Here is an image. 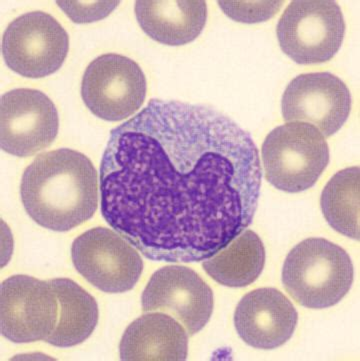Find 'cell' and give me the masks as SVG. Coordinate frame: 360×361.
Returning a JSON list of instances; mask_svg holds the SVG:
<instances>
[{
  "instance_id": "cell-1",
  "label": "cell",
  "mask_w": 360,
  "mask_h": 361,
  "mask_svg": "<svg viewBox=\"0 0 360 361\" xmlns=\"http://www.w3.org/2000/svg\"><path fill=\"white\" fill-rule=\"evenodd\" d=\"M261 179L259 149L232 119L154 98L111 130L99 169L101 214L150 260L202 262L252 224Z\"/></svg>"
},
{
  "instance_id": "cell-2",
  "label": "cell",
  "mask_w": 360,
  "mask_h": 361,
  "mask_svg": "<svg viewBox=\"0 0 360 361\" xmlns=\"http://www.w3.org/2000/svg\"><path fill=\"white\" fill-rule=\"evenodd\" d=\"M20 195L26 212L40 226L71 231L89 221L97 210V171L76 150L44 152L25 169Z\"/></svg>"
},
{
  "instance_id": "cell-3",
  "label": "cell",
  "mask_w": 360,
  "mask_h": 361,
  "mask_svg": "<svg viewBox=\"0 0 360 361\" xmlns=\"http://www.w3.org/2000/svg\"><path fill=\"white\" fill-rule=\"evenodd\" d=\"M354 276L347 251L324 238L298 243L283 269L285 290L298 305L311 310L337 305L352 288Z\"/></svg>"
},
{
  "instance_id": "cell-4",
  "label": "cell",
  "mask_w": 360,
  "mask_h": 361,
  "mask_svg": "<svg viewBox=\"0 0 360 361\" xmlns=\"http://www.w3.org/2000/svg\"><path fill=\"white\" fill-rule=\"evenodd\" d=\"M261 154L267 180L290 193L312 188L329 162L325 137L311 124L298 121L268 133Z\"/></svg>"
},
{
  "instance_id": "cell-5",
  "label": "cell",
  "mask_w": 360,
  "mask_h": 361,
  "mask_svg": "<svg viewBox=\"0 0 360 361\" xmlns=\"http://www.w3.org/2000/svg\"><path fill=\"white\" fill-rule=\"evenodd\" d=\"M276 33L281 49L293 61L323 63L342 47L345 21L333 0H294L281 16Z\"/></svg>"
},
{
  "instance_id": "cell-6",
  "label": "cell",
  "mask_w": 360,
  "mask_h": 361,
  "mask_svg": "<svg viewBox=\"0 0 360 361\" xmlns=\"http://www.w3.org/2000/svg\"><path fill=\"white\" fill-rule=\"evenodd\" d=\"M2 56L14 73L42 78L63 66L69 50L68 32L56 18L32 11L14 19L2 38Z\"/></svg>"
},
{
  "instance_id": "cell-7",
  "label": "cell",
  "mask_w": 360,
  "mask_h": 361,
  "mask_svg": "<svg viewBox=\"0 0 360 361\" xmlns=\"http://www.w3.org/2000/svg\"><path fill=\"white\" fill-rule=\"evenodd\" d=\"M147 78L137 62L116 54L97 57L85 69L81 97L95 116L120 121L135 114L147 97Z\"/></svg>"
},
{
  "instance_id": "cell-8",
  "label": "cell",
  "mask_w": 360,
  "mask_h": 361,
  "mask_svg": "<svg viewBox=\"0 0 360 361\" xmlns=\"http://www.w3.org/2000/svg\"><path fill=\"white\" fill-rule=\"evenodd\" d=\"M71 257L81 276L107 293L130 290L142 274L143 262L137 248L106 227L78 236L71 246Z\"/></svg>"
},
{
  "instance_id": "cell-9",
  "label": "cell",
  "mask_w": 360,
  "mask_h": 361,
  "mask_svg": "<svg viewBox=\"0 0 360 361\" xmlns=\"http://www.w3.org/2000/svg\"><path fill=\"white\" fill-rule=\"evenodd\" d=\"M59 319L58 298L49 281L14 276L2 282V336L15 343L46 341Z\"/></svg>"
},
{
  "instance_id": "cell-10",
  "label": "cell",
  "mask_w": 360,
  "mask_h": 361,
  "mask_svg": "<svg viewBox=\"0 0 360 361\" xmlns=\"http://www.w3.org/2000/svg\"><path fill=\"white\" fill-rule=\"evenodd\" d=\"M56 105L46 94L18 88L2 95L0 102V145L18 157L37 154L49 147L58 133Z\"/></svg>"
},
{
  "instance_id": "cell-11",
  "label": "cell",
  "mask_w": 360,
  "mask_h": 361,
  "mask_svg": "<svg viewBox=\"0 0 360 361\" xmlns=\"http://www.w3.org/2000/svg\"><path fill=\"white\" fill-rule=\"evenodd\" d=\"M281 109L286 123L311 124L324 137H329L347 123L352 111V94L335 74H300L286 87Z\"/></svg>"
},
{
  "instance_id": "cell-12",
  "label": "cell",
  "mask_w": 360,
  "mask_h": 361,
  "mask_svg": "<svg viewBox=\"0 0 360 361\" xmlns=\"http://www.w3.org/2000/svg\"><path fill=\"white\" fill-rule=\"evenodd\" d=\"M142 301L143 312L170 315L190 336L204 329L213 312L211 288L197 272L181 265H169L154 272Z\"/></svg>"
},
{
  "instance_id": "cell-13",
  "label": "cell",
  "mask_w": 360,
  "mask_h": 361,
  "mask_svg": "<svg viewBox=\"0 0 360 361\" xmlns=\"http://www.w3.org/2000/svg\"><path fill=\"white\" fill-rule=\"evenodd\" d=\"M298 313L292 301L276 288L250 291L238 303L235 312L236 331L254 348H280L292 338Z\"/></svg>"
},
{
  "instance_id": "cell-14",
  "label": "cell",
  "mask_w": 360,
  "mask_h": 361,
  "mask_svg": "<svg viewBox=\"0 0 360 361\" xmlns=\"http://www.w3.org/2000/svg\"><path fill=\"white\" fill-rule=\"evenodd\" d=\"M121 360H187V329L163 312H147L126 329L120 346Z\"/></svg>"
},
{
  "instance_id": "cell-15",
  "label": "cell",
  "mask_w": 360,
  "mask_h": 361,
  "mask_svg": "<svg viewBox=\"0 0 360 361\" xmlns=\"http://www.w3.org/2000/svg\"><path fill=\"white\" fill-rule=\"evenodd\" d=\"M135 16L142 30L170 47L187 44L199 37L207 18L204 0H140Z\"/></svg>"
},
{
  "instance_id": "cell-16",
  "label": "cell",
  "mask_w": 360,
  "mask_h": 361,
  "mask_svg": "<svg viewBox=\"0 0 360 361\" xmlns=\"http://www.w3.org/2000/svg\"><path fill=\"white\" fill-rule=\"evenodd\" d=\"M59 302L56 331L46 343L57 348H71L87 341L99 322V305L94 296L68 279H50Z\"/></svg>"
},
{
  "instance_id": "cell-17",
  "label": "cell",
  "mask_w": 360,
  "mask_h": 361,
  "mask_svg": "<svg viewBox=\"0 0 360 361\" xmlns=\"http://www.w3.org/2000/svg\"><path fill=\"white\" fill-rule=\"evenodd\" d=\"M266 264V248L261 238L252 231L240 235L206 259L202 267L221 286L244 288L256 281Z\"/></svg>"
},
{
  "instance_id": "cell-18",
  "label": "cell",
  "mask_w": 360,
  "mask_h": 361,
  "mask_svg": "<svg viewBox=\"0 0 360 361\" xmlns=\"http://www.w3.org/2000/svg\"><path fill=\"white\" fill-rule=\"evenodd\" d=\"M359 167L343 169L333 176L321 198L324 219L337 233L359 240Z\"/></svg>"
},
{
  "instance_id": "cell-19",
  "label": "cell",
  "mask_w": 360,
  "mask_h": 361,
  "mask_svg": "<svg viewBox=\"0 0 360 361\" xmlns=\"http://www.w3.org/2000/svg\"><path fill=\"white\" fill-rule=\"evenodd\" d=\"M218 4L233 20L257 23L273 18L283 1H218Z\"/></svg>"
},
{
  "instance_id": "cell-20",
  "label": "cell",
  "mask_w": 360,
  "mask_h": 361,
  "mask_svg": "<svg viewBox=\"0 0 360 361\" xmlns=\"http://www.w3.org/2000/svg\"><path fill=\"white\" fill-rule=\"evenodd\" d=\"M57 4L73 23H90L107 18L118 7L119 1H57Z\"/></svg>"
}]
</instances>
